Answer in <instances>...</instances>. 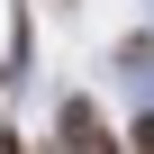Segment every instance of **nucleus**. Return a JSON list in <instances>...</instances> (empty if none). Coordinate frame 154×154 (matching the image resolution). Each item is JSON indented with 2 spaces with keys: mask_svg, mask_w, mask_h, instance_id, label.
I'll list each match as a JSON object with an SVG mask.
<instances>
[{
  "mask_svg": "<svg viewBox=\"0 0 154 154\" xmlns=\"http://www.w3.org/2000/svg\"><path fill=\"white\" fill-rule=\"evenodd\" d=\"M63 154H118V145H109V118H100L91 100H63Z\"/></svg>",
  "mask_w": 154,
  "mask_h": 154,
  "instance_id": "obj_1",
  "label": "nucleus"
},
{
  "mask_svg": "<svg viewBox=\"0 0 154 154\" xmlns=\"http://www.w3.org/2000/svg\"><path fill=\"white\" fill-rule=\"evenodd\" d=\"M0 154H18V136H9V127H0Z\"/></svg>",
  "mask_w": 154,
  "mask_h": 154,
  "instance_id": "obj_2",
  "label": "nucleus"
}]
</instances>
